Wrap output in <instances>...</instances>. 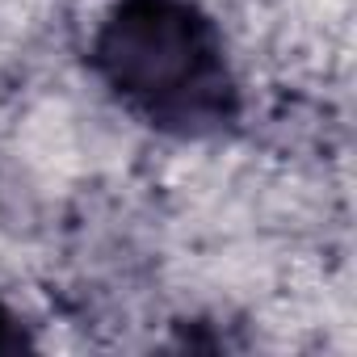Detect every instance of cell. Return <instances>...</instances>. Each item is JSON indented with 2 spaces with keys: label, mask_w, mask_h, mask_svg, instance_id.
Listing matches in <instances>:
<instances>
[{
  "label": "cell",
  "mask_w": 357,
  "mask_h": 357,
  "mask_svg": "<svg viewBox=\"0 0 357 357\" xmlns=\"http://www.w3.org/2000/svg\"><path fill=\"white\" fill-rule=\"evenodd\" d=\"M89 72L164 139H227L244 118L227 38L198 0H114L89 38Z\"/></svg>",
  "instance_id": "1"
},
{
  "label": "cell",
  "mask_w": 357,
  "mask_h": 357,
  "mask_svg": "<svg viewBox=\"0 0 357 357\" xmlns=\"http://www.w3.org/2000/svg\"><path fill=\"white\" fill-rule=\"evenodd\" d=\"M30 349H38L30 324L9 307L5 294H0V353H30Z\"/></svg>",
  "instance_id": "2"
}]
</instances>
